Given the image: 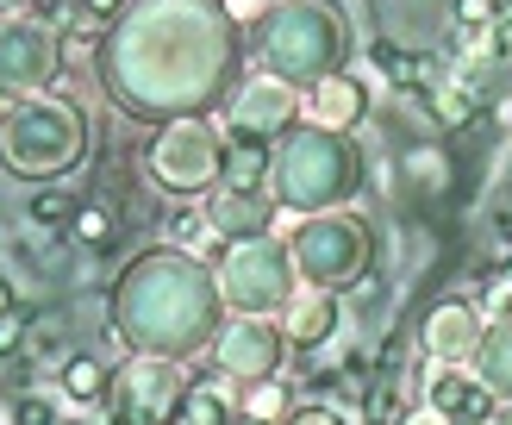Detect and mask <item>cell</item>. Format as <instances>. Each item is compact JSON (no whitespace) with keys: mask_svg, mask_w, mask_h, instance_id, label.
Masks as SVG:
<instances>
[{"mask_svg":"<svg viewBox=\"0 0 512 425\" xmlns=\"http://www.w3.org/2000/svg\"><path fill=\"white\" fill-rule=\"evenodd\" d=\"M125 0H82V13H94V19H107V13H119Z\"/></svg>","mask_w":512,"mask_h":425,"instance_id":"cell-30","label":"cell"},{"mask_svg":"<svg viewBox=\"0 0 512 425\" xmlns=\"http://www.w3.org/2000/svg\"><path fill=\"white\" fill-rule=\"evenodd\" d=\"M88 157V113L75 100H19L0 119V169L19 182H63Z\"/></svg>","mask_w":512,"mask_h":425,"instance_id":"cell-3","label":"cell"},{"mask_svg":"<svg viewBox=\"0 0 512 425\" xmlns=\"http://www.w3.org/2000/svg\"><path fill=\"white\" fill-rule=\"evenodd\" d=\"M63 44L38 19H7L0 25V100H32L38 88L57 82Z\"/></svg>","mask_w":512,"mask_h":425,"instance_id":"cell-9","label":"cell"},{"mask_svg":"<svg viewBox=\"0 0 512 425\" xmlns=\"http://www.w3.org/2000/svg\"><path fill=\"white\" fill-rule=\"evenodd\" d=\"M300 119V100L288 82H275V75H263V82L238 88L232 100V138L238 144H269V138H288Z\"/></svg>","mask_w":512,"mask_h":425,"instance_id":"cell-12","label":"cell"},{"mask_svg":"<svg viewBox=\"0 0 512 425\" xmlns=\"http://www.w3.org/2000/svg\"><path fill=\"white\" fill-rule=\"evenodd\" d=\"M431 407H438L444 419H475V425H488L500 400L481 388V382H469V375H438V382H431Z\"/></svg>","mask_w":512,"mask_h":425,"instance_id":"cell-16","label":"cell"},{"mask_svg":"<svg viewBox=\"0 0 512 425\" xmlns=\"http://www.w3.org/2000/svg\"><path fill=\"white\" fill-rule=\"evenodd\" d=\"M219 288L182 250H150L113 288V325L132 338L144 357H169L182 363L188 350L219 338Z\"/></svg>","mask_w":512,"mask_h":425,"instance_id":"cell-2","label":"cell"},{"mask_svg":"<svg viewBox=\"0 0 512 425\" xmlns=\"http://www.w3.org/2000/svg\"><path fill=\"white\" fill-rule=\"evenodd\" d=\"M69 232H75V244H88V250H100V244L113 238V213H107V207H82V213L69 219Z\"/></svg>","mask_w":512,"mask_h":425,"instance_id":"cell-22","label":"cell"},{"mask_svg":"<svg viewBox=\"0 0 512 425\" xmlns=\"http://www.w3.org/2000/svg\"><path fill=\"white\" fill-rule=\"evenodd\" d=\"M406 169H413V175H425L431 188H444V182H450V163L438 157V150H413V157H406Z\"/></svg>","mask_w":512,"mask_h":425,"instance_id":"cell-25","label":"cell"},{"mask_svg":"<svg viewBox=\"0 0 512 425\" xmlns=\"http://www.w3.org/2000/svg\"><path fill=\"white\" fill-rule=\"evenodd\" d=\"M13 419H19V425H57V407H50V400H32V394H25L19 407H13Z\"/></svg>","mask_w":512,"mask_h":425,"instance_id":"cell-26","label":"cell"},{"mask_svg":"<svg viewBox=\"0 0 512 425\" xmlns=\"http://www.w3.org/2000/svg\"><path fill=\"white\" fill-rule=\"evenodd\" d=\"M232 19L219 0H144L100 50L119 107L144 119H194L232 75Z\"/></svg>","mask_w":512,"mask_h":425,"instance_id":"cell-1","label":"cell"},{"mask_svg":"<svg viewBox=\"0 0 512 425\" xmlns=\"http://www.w3.org/2000/svg\"><path fill=\"white\" fill-rule=\"evenodd\" d=\"M232 425H256V419H244V413H238V419H232Z\"/></svg>","mask_w":512,"mask_h":425,"instance_id":"cell-33","label":"cell"},{"mask_svg":"<svg viewBox=\"0 0 512 425\" xmlns=\"http://www.w3.org/2000/svg\"><path fill=\"white\" fill-rule=\"evenodd\" d=\"M275 194L288 200L294 213L319 219L338 200L356 194V150L344 132H325V125H294L288 144L275 157Z\"/></svg>","mask_w":512,"mask_h":425,"instance_id":"cell-5","label":"cell"},{"mask_svg":"<svg viewBox=\"0 0 512 425\" xmlns=\"http://www.w3.org/2000/svg\"><path fill=\"white\" fill-rule=\"evenodd\" d=\"M82 207H75V194L69 188H44V194H32V219L38 225H57V219H75Z\"/></svg>","mask_w":512,"mask_h":425,"instance_id":"cell-24","label":"cell"},{"mask_svg":"<svg viewBox=\"0 0 512 425\" xmlns=\"http://www.w3.org/2000/svg\"><path fill=\"white\" fill-rule=\"evenodd\" d=\"M213 357H219V375H232V382H275L281 357H288V332L269 319H238V325H219L213 338Z\"/></svg>","mask_w":512,"mask_h":425,"instance_id":"cell-11","label":"cell"},{"mask_svg":"<svg viewBox=\"0 0 512 425\" xmlns=\"http://www.w3.org/2000/svg\"><path fill=\"white\" fill-rule=\"evenodd\" d=\"M169 425H232L225 388H219V382H188V394H182V407H175Z\"/></svg>","mask_w":512,"mask_h":425,"instance_id":"cell-20","label":"cell"},{"mask_svg":"<svg viewBox=\"0 0 512 425\" xmlns=\"http://www.w3.org/2000/svg\"><path fill=\"white\" fill-rule=\"evenodd\" d=\"M294 269L306 275L313 288H344L356 282V275L369 269V225L363 219H344V213H319V219H306L300 232H294Z\"/></svg>","mask_w":512,"mask_h":425,"instance_id":"cell-8","label":"cell"},{"mask_svg":"<svg viewBox=\"0 0 512 425\" xmlns=\"http://www.w3.org/2000/svg\"><path fill=\"white\" fill-rule=\"evenodd\" d=\"M281 413H288V388H275V382H256V388H250V400H244V419L269 425V419H281Z\"/></svg>","mask_w":512,"mask_h":425,"instance_id":"cell-23","label":"cell"},{"mask_svg":"<svg viewBox=\"0 0 512 425\" xmlns=\"http://www.w3.org/2000/svg\"><path fill=\"white\" fill-rule=\"evenodd\" d=\"M19 344H32V338H25V319L13 313V319H0V357H13Z\"/></svg>","mask_w":512,"mask_h":425,"instance_id":"cell-27","label":"cell"},{"mask_svg":"<svg viewBox=\"0 0 512 425\" xmlns=\"http://www.w3.org/2000/svg\"><path fill=\"white\" fill-rule=\"evenodd\" d=\"M488 425H512V400H500V407H494V419Z\"/></svg>","mask_w":512,"mask_h":425,"instance_id":"cell-31","label":"cell"},{"mask_svg":"<svg viewBox=\"0 0 512 425\" xmlns=\"http://www.w3.org/2000/svg\"><path fill=\"white\" fill-rule=\"evenodd\" d=\"M475 369H481V388L494 400H512V319H500L475 350Z\"/></svg>","mask_w":512,"mask_h":425,"instance_id":"cell-18","label":"cell"},{"mask_svg":"<svg viewBox=\"0 0 512 425\" xmlns=\"http://www.w3.org/2000/svg\"><path fill=\"white\" fill-rule=\"evenodd\" d=\"M219 294L232 300L244 319H269L281 300L294 294V250L281 238H238L219 263Z\"/></svg>","mask_w":512,"mask_h":425,"instance_id":"cell-6","label":"cell"},{"mask_svg":"<svg viewBox=\"0 0 512 425\" xmlns=\"http://www.w3.org/2000/svg\"><path fill=\"white\" fill-rule=\"evenodd\" d=\"M256 50H263V69L275 82H325V75H338L344 63V19L338 7H325V0H281V7L256 25Z\"/></svg>","mask_w":512,"mask_h":425,"instance_id":"cell-4","label":"cell"},{"mask_svg":"<svg viewBox=\"0 0 512 425\" xmlns=\"http://www.w3.org/2000/svg\"><path fill=\"white\" fill-rule=\"evenodd\" d=\"M63 388H69V400H107L113 375H107V363H94V357H69L63 363Z\"/></svg>","mask_w":512,"mask_h":425,"instance_id":"cell-21","label":"cell"},{"mask_svg":"<svg viewBox=\"0 0 512 425\" xmlns=\"http://www.w3.org/2000/svg\"><path fill=\"white\" fill-rule=\"evenodd\" d=\"M331 332H338V294L313 288L306 300H294V313H288V344H306V350H319Z\"/></svg>","mask_w":512,"mask_h":425,"instance_id":"cell-17","label":"cell"},{"mask_svg":"<svg viewBox=\"0 0 512 425\" xmlns=\"http://www.w3.org/2000/svg\"><path fill=\"white\" fill-rule=\"evenodd\" d=\"M13 313H19V294H13L7 275H0V319H13Z\"/></svg>","mask_w":512,"mask_h":425,"instance_id":"cell-29","label":"cell"},{"mask_svg":"<svg viewBox=\"0 0 512 425\" xmlns=\"http://www.w3.org/2000/svg\"><path fill=\"white\" fill-rule=\"evenodd\" d=\"M269 182V144H238L225 150V175H219V188H244V194H263Z\"/></svg>","mask_w":512,"mask_h":425,"instance_id":"cell-19","label":"cell"},{"mask_svg":"<svg viewBox=\"0 0 512 425\" xmlns=\"http://www.w3.org/2000/svg\"><path fill=\"white\" fill-rule=\"evenodd\" d=\"M269 213H275V200L244 194V188H213V200H207V219L219 238H263Z\"/></svg>","mask_w":512,"mask_h":425,"instance_id":"cell-14","label":"cell"},{"mask_svg":"<svg viewBox=\"0 0 512 425\" xmlns=\"http://www.w3.org/2000/svg\"><path fill=\"white\" fill-rule=\"evenodd\" d=\"M444 425H475V419H444Z\"/></svg>","mask_w":512,"mask_h":425,"instance_id":"cell-32","label":"cell"},{"mask_svg":"<svg viewBox=\"0 0 512 425\" xmlns=\"http://www.w3.org/2000/svg\"><path fill=\"white\" fill-rule=\"evenodd\" d=\"M481 313L469 307V300H438V307L425 313V350L444 363H463L469 350H481Z\"/></svg>","mask_w":512,"mask_h":425,"instance_id":"cell-13","label":"cell"},{"mask_svg":"<svg viewBox=\"0 0 512 425\" xmlns=\"http://www.w3.org/2000/svg\"><path fill=\"white\" fill-rule=\"evenodd\" d=\"M281 425H344L338 413H325V407H300V413H288Z\"/></svg>","mask_w":512,"mask_h":425,"instance_id":"cell-28","label":"cell"},{"mask_svg":"<svg viewBox=\"0 0 512 425\" xmlns=\"http://www.w3.org/2000/svg\"><path fill=\"white\" fill-rule=\"evenodd\" d=\"M182 394H188V382L175 375L169 357H138L132 369L113 375L107 407H113V425H169Z\"/></svg>","mask_w":512,"mask_h":425,"instance_id":"cell-10","label":"cell"},{"mask_svg":"<svg viewBox=\"0 0 512 425\" xmlns=\"http://www.w3.org/2000/svg\"><path fill=\"white\" fill-rule=\"evenodd\" d=\"M0 7H25V0H0Z\"/></svg>","mask_w":512,"mask_h":425,"instance_id":"cell-34","label":"cell"},{"mask_svg":"<svg viewBox=\"0 0 512 425\" xmlns=\"http://www.w3.org/2000/svg\"><path fill=\"white\" fill-rule=\"evenodd\" d=\"M363 82H350V75H325L306 100V125H325V132H350L356 119H363Z\"/></svg>","mask_w":512,"mask_h":425,"instance_id":"cell-15","label":"cell"},{"mask_svg":"<svg viewBox=\"0 0 512 425\" xmlns=\"http://www.w3.org/2000/svg\"><path fill=\"white\" fill-rule=\"evenodd\" d=\"M225 144L207 119H169L157 138H150V175L169 194H207L225 175Z\"/></svg>","mask_w":512,"mask_h":425,"instance_id":"cell-7","label":"cell"},{"mask_svg":"<svg viewBox=\"0 0 512 425\" xmlns=\"http://www.w3.org/2000/svg\"><path fill=\"white\" fill-rule=\"evenodd\" d=\"M413 425H431V419H413Z\"/></svg>","mask_w":512,"mask_h":425,"instance_id":"cell-35","label":"cell"}]
</instances>
